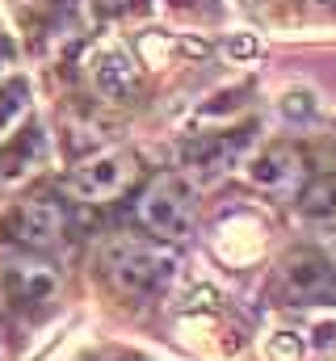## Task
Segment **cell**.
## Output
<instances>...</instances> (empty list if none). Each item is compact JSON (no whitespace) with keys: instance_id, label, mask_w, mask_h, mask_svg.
<instances>
[{"instance_id":"cell-1","label":"cell","mask_w":336,"mask_h":361,"mask_svg":"<svg viewBox=\"0 0 336 361\" xmlns=\"http://www.w3.org/2000/svg\"><path fill=\"white\" fill-rule=\"evenodd\" d=\"M172 273H176V257L164 244L122 240L105 252V277L122 294H156L172 281Z\"/></svg>"},{"instance_id":"cell-2","label":"cell","mask_w":336,"mask_h":361,"mask_svg":"<svg viewBox=\"0 0 336 361\" xmlns=\"http://www.w3.org/2000/svg\"><path fill=\"white\" fill-rule=\"evenodd\" d=\"M139 223L160 240H185L193 231V189L181 177H156L135 202Z\"/></svg>"},{"instance_id":"cell-3","label":"cell","mask_w":336,"mask_h":361,"mask_svg":"<svg viewBox=\"0 0 336 361\" xmlns=\"http://www.w3.org/2000/svg\"><path fill=\"white\" fill-rule=\"evenodd\" d=\"M135 177H139L135 156H126V152H97V156H88L84 164L72 169L68 189L76 197H84V202H109V197L126 193L135 185Z\"/></svg>"},{"instance_id":"cell-4","label":"cell","mask_w":336,"mask_h":361,"mask_svg":"<svg viewBox=\"0 0 336 361\" xmlns=\"http://www.w3.org/2000/svg\"><path fill=\"white\" fill-rule=\"evenodd\" d=\"M64 223H68V214H64V206H59L55 197H30V202H21V206L8 214L4 240H13V244L25 248V252H42V248H51V244H59Z\"/></svg>"},{"instance_id":"cell-5","label":"cell","mask_w":336,"mask_h":361,"mask_svg":"<svg viewBox=\"0 0 336 361\" xmlns=\"http://www.w3.org/2000/svg\"><path fill=\"white\" fill-rule=\"evenodd\" d=\"M248 180L269 197H299L307 189V160L294 147H269L248 164Z\"/></svg>"},{"instance_id":"cell-6","label":"cell","mask_w":336,"mask_h":361,"mask_svg":"<svg viewBox=\"0 0 336 361\" xmlns=\"http://www.w3.org/2000/svg\"><path fill=\"white\" fill-rule=\"evenodd\" d=\"M4 290L17 307H42L59 290V269L42 257H13L4 265Z\"/></svg>"},{"instance_id":"cell-7","label":"cell","mask_w":336,"mask_h":361,"mask_svg":"<svg viewBox=\"0 0 336 361\" xmlns=\"http://www.w3.org/2000/svg\"><path fill=\"white\" fill-rule=\"evenodd\" d=\"M92 85L105 92L109 101H126L139 92V68L126 51H101V59L92 63Z\"/></svg>"},{"instance_id":"cell-8","label":"cell","mask_w":336,"mask_h":361,"mask_svg":"<svg viewBox=\"0 0 336 361\" xmlns=\"http://www.w3.org/2000/svg\"><path fill=\"white\" fill-rule=\"evenodd\" d=\"M282 277H286V290L299 294V298H320V294L332 290V281H336L332 265L324 257H316V252H294L286 261Z\"/></svg>"},{"instance_id":"cell-9","label":"cell","mask_w":336,"mask_h":361,"mask_svg":"<svg viewBox=\"0 0 336 361\" xmlns=\"http://www.w3.org/2000/svg\"><path fill=\"white\" fill-rule=\"evenodd\" d=\"M38 160H42V135H38V130H25V135L0 156V185H17Z\"/></svg>"},{"instance_id":"cell-10","label":"cell","mask_w":336,"mask_h":361,"mask_svg":"<svg viewBox=\"0 0 336 361\" xmlns=\"http://www.w3.org/2000/svg\"><path fill=\"white\" fill-rule=\"evenodd\" d=\"M299 210L311 223H336V177L307 180V189L299 193Z\"/></svg>"},{"instance_id":"cell-11","label":"cell","mask_w":336,"mask_h":361,"mask_svg":"<svg viewBox=\"0 0 336 361\" xmlns=\"http://www.w3.org/2000/svg\"><path fill=\"white\" fill-rule=\"evenodd\" d=\"M25 105H30V89H25V80L0 85V130H4L8 122H17V118L25 114Z\"/></svg>"},{"instance_id":"cell-12","label":"cell","mask_w":336,"mask_h":361,"mask_svg":"<svg viewBox=\"0 0 336 361\" xmlns=\"http://www.w3.org/2000/svg\"><path fill=\"white\" fill-rule=\"evenodd\" d=\"M248 97L244 92H232V97H215V101H206L202 105V118H210V114H232V109H240Z\"/></svg>"},{"instance_id":"cell-13","label":"cell","mask_w":336,"mask_h":361,"mask_svg":"<svg viewBox=\"0 0 336 361\" xmlns=\"http://www.w3.org/2000/svg\"><path fill=\"white\" fill-rule=\"evenodd\" d=\"M13 353V345H8V332H4V324H0V361H8Z\"/></svg>"},{"instance_id":"cell-14","label":"cell","mask_w":336,"mask_h":361,"mask_svg":"<svg viewBox=\"0 0 336 361\" xmlns=\"http://www.w3.org/2000/svg\"><path fill=\"white\" fill-rule=\"evenodd\" d=\"M101 4H109V8H118V4H131V0H101Z\"/></svg>"},{"instance_id":"cell-15","label":"cell","mask_w":336,"mask_h":361,"mask_svg":"<svg viewBox=\"0 0 336 361\" xmlns=\"http://www.w3.org/2000/svg\"><path fill=\"white\" fill-rule=\"evenodd\" d=\"M332 273H336V252H332Z\"/></svg>"},{"instance_id":"cell-16","label":"cell","mask_w":336,"mask_h":361,"mask_svg":"<svg viewBox=\"0 0 336 361\" xmlns=\"http://www.w3.org/2000/svg\"><path fill=\"white\" fill-rule=\"evenodd\" d=\"M101 361H114V357H101Z\"/></svg>"}]
</instances>
